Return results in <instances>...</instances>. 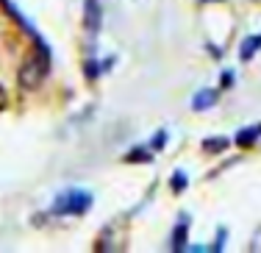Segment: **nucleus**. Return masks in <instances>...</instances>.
<instances>
[{
	"instance_id": "nucleus-2",
	"label": "nucleus",
	"mask_w": 261,
	"mask_h": 253,
	"mask_svg": "<svg viewBox=\"0 0 261 253\" xmlns=\"http://www.w3.org/2000/svg\"><path fill=\"white\" fill-rule=\"evenodd\" d=\"M92 206V195H86V192H81V189H72V192H67V195H61L59 200H56V209L53 212L56 214H81V212H86V209Z\"/></svg>"
},
{
	"instance_id": "nucleus-3",
	"label": "nucleus",
	"mask_w": 261,
	"mask_h": 253,
	"mask_svg": "<svg viewBox=\"0 0 261 253\" xmlns=\"http://www.w3.org/2000/svg\"><path fill=\"white\" fill-rule=\"evenodd\" d=\"M258 47H261V34L247 36V39L242 42V47H239V56H242V61H250V59H253V53H256Z\"/></svg>"
},
{
	"instance_id": "nucleus-10",
	"label": "nucleus",
	"mask_w": 261,
	"mask_h": 253,
	"mask_svg": "<svg viewBox=\"0 0 261 253\" xmlns=\"http://www.w3.org/2000/svg\"><path fill=\"white\" fill-rule=\"evenodd\" d=\"M145 159H150V156H147V153H128L125 162H145Z\"/></svg>"
},
{
	"instance_id": "nucleus-9",
	"label": "nucleus",
	"mask_w": 261,
	"mask_h": 253,
	"mask_svg": "<svg viewBox=\"0 0 261 253\" xmlns=\"http://www.w3.org/2000/svg\"><path fill=\"white\" fill-rule=\"evenodd\" d=\"M172 189H175V192H181V189H186V175L181 170L175 172V175H172Z\"/></svg>"
},
{
	"instance_id": "nucleus-7",
	"label": "nucleus",
	"mask_w": 261,
	"mask_h": 253,
	"mask_svg": "<svg viewBox=\"0 0 261 253\" xmlns=\"http://www.w3.org/2000/svg\"><path fill=\"white\" fill-rule=\"evenodd\" d=\"M86 11H89V28L95 31L97 22H100V11H97V3H95V0H89V3H86Z\"/></svg>"
},
{
	"instance_id": "nucleus-4",
	"label": "nucleus",
	"mask_w": 261,
	"mask_h": 253,
	"mask_svg": "<svg viewBox=\"0 0 261 253\" xmlns=\"http://www.w3.org/2000/svg\"><path fill=\"white\" fill-rule=\"evenodd\" d=\"M214 100H217V92L214 89H203V92H197V95H195V103H192V106L203 112V109L214 106Z\"/></svg>"
},
{
	"instance_id": "nucleus-5",
	"label": "nucleus",
	"mask_w": 261,
	"mask_h": 253,
	"mask_svg": "<svg viewBox=\"0 0 261 253\" xmlns=\"http://www.w3.org/2000/svg\"><path fill=\"white\" fill-rule=\"evenodd\" d=\"M258 137H261V122H258V125H253V128H247V131H239V134H236V142H239L242 147H250Z\"/></svg>"
},
{
	"instance_id": "nucleus-11",
	"label": "nucleus",
	"mask_w": 261,
	"mask_h": 253,
	"mask_svg": "<svg viewBox=\"0 0 261 253\" xmlns=\"http://www.w3.org/2000/svg\"><path fill=\"white\" fill-rule=\"evenodd\" d=\"M222 84H225V86L233 84V75H231V72H225V75H222Z\"/></svg>"
},
{
	"instance_id": "nucleus-6",
	"label": "nucleus",
	"mask_w": 261,
	"mask_h": 253,
	"mask_svg": "<svg viewBox=\"0 0 261 253\" xmlns=\"http://www.w3.org/2000/svg\"><path fill=\"white\" fill-rule=\"evenodd\" d=\"M203 147H206V150L208 153H222V150H225V147H228V139L225 137H220V139H206V142H203Z\"/></svg>"
},
{
	"instance_id": "nucleus-8",
	"label": "nucleus",
	"mask_w": 261,
	"mask_h": 253,
	"mask_svg": "<svg viewBox=\"0 0 261 253\" xmlns=\"http://www.w3.org/2000/svg\"><path fill=\"white\" fill-rule=\"evenodd\" d=\"M184 225H186V220L175 228V234H172V248H184V234H186V228H184Z\"/></svg>"
},
{
	"instance_id": "nucleus-1",
	"label": "nucleus",
	"mask_w": 261,
	"mask_h": 253,
	"mask_svg": "<svg viewBox=\"0 0 261 253\" xmlns=\"http://www.w3.org/2000/svg\"><path fill=\"white\" fill-rule=\"evenodd\" d=\"M45 72H47V59H42L39 53H31V56L22 61L17 78H20L22 89H36V86L42 84V78H45Z\"/></svg>"
}]
</instances>
